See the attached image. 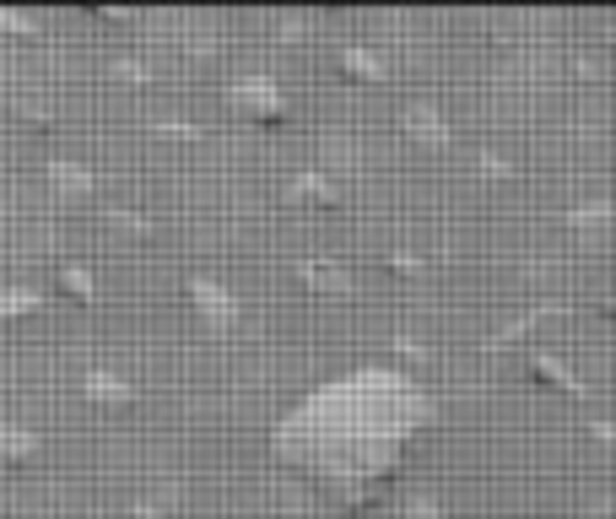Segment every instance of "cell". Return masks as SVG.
<instances>
[{"label": "cell", "mask_w": 616, "mask_h": 519, "mask_svg": "<svg viewBox=\"0 0 616 519\" xmlns=\"http://www.w3.org/2000/svg\"><path fill=\"white\" fill-rule=\"evenodd\" d=\"M422 422H428V400L406 373L362 368L352 379L324 384L282 422L276 455L319 471V482L335 493L341 509L368 515L379 509L384 477L406 455Z\"/></svg>", "instance_id": "cell-1"}, {"label": "cell", "mask_w": 616, "mask_h": 519, "mask_svg": "<svg viewBox=\"0 0 616 519\" xmlns=\"http://www.w3.org/2000/svg\"><path fill=\"white\" fill-rule=\"evenodd\" d=\"M481 173H486V178H508V158H497V152H481Z\"/></svg>", "instance_id": "cell-22"}, {"label": "cell", "mask_w": 616, "mask_h": 519, "mask_svg": "<svg viewBox=\"0 0 616 519\" xmlns=\"http://www.w3.org/2000/svg\"><path fill=\"white\" fill-rule=\"evenodd\" d=\"M27 314H38V293L5 287V293H0V320H27Z\"/></svg>", "instance_id": "cell-14"}, {"label": "cell", "mask_w": 616, "mask_h": 519, "mask_svg": "<svg viewBox=\"0 0 616 519\" xmlns=\"http://www.w3.org/2000/svg\"><path fill=\"white\" fill-rule=\"evenodd\" d=\"M184 293H189V304H195V314H200V325H206L211 336H222V331L238 325V298H233L222 282H211V276H189Z\"/></svg>", "instance_id": "cell-3"}, {"label": "cell", "mask_w": 616, "mask_h": 519, "mask_svg": "<svg viewBox=\"0 0 616 519\" xmlns=\"http://www.w3.org/2000/svg\"><path fill=\"white\" fill-rule=\"evenodd\" d=\"M152 131L157 136H168V141H200V131H195L189 120H157Z\"/></svg>", "instance_id": "cell-17"}, {"label": "cell", "mask_w": 616, "mask_h": 519, "mask_svg": "<svg viewBox=\"0 0 616 519\" xmlns=\"http://www.w3.org/2000/svg\"><path fill=\"white\" fill-rule=\"evenodd\" d=\"M227 103L244 120H255V125H293V103H287V92L271 76H238L227 87Z\"/></svg>", "instance_id": "cell-2"}, {"label": "cell", "mask_w": 616, "mask_h": 519, "mask_svg": "<svg viewBox=\"0 0 616 519\" xmlns=\"http://www.w3.org/2000/svg\"><path fill=\"white\" fill-rule=\"evenodd\" d=\"M293 282L313 298H352V282L330 260H293Z\"/></svg>", "instance_id": "cell-4"}, {"label": "cell", "mask_w": 616, "mask_h": 519, "mask_svg": "<svg viewBox=\"0 0 616 519\" xmlns=\"http://www.w3.org/2000/svg\"><path fill=\"white\" fill-rule=\"evenodd\" d=\"M574 76H590V82H601V76H606V65H601V60H574Z\"/></svg>", "instance_id": "cell-23"}, {"label": "cell", "mask_w": 616, "mask_h": 519, "mask_svg": "<svg viewBox=\"0 0 616 519\" xmlns=\"http://www.w3.org/2000/svg\"><path fill=\"white\" fill-rule=\"evenodd\" d=\"M335 71L352 76V82H362V87H379V82L390 76V65H384L368 44H341V49H335Z\"/></svg>", "instance_id": "cell-5"}, {"label": "cell", "mask_w": 616, "mask_h": 519, "mask_svg": "<svg viewBox=\"0 0 616 519\" xmlns=\"http://www.w3.org/2000/svg\"><path fill=\"white\" fill-rule=\"evenodd\" d=\"M54 287H60V293H71L76 304H98V282H93L82 265H71V260H65V265H54Z\"/></svg>", "instance_id": "cell-12"}, {"label": "cell", "mask_w": 616, "mask_h": 519, "mask_svg": "<svg viewBox=\"0 0 616 519\" xmlns=\"http://www.w3.org/2000/svg\"><path fill=\"white\" fill-rule=\"evenodd\" d=\"M136 519H168V515H162L157 504H141V509H136Z\"/></svg>", "instance_id": "cell-25"}, {"label": "cell", "mask_w": 616, "mask_h": 519, "mask_svg": "<svg viewBox=\"0 0 616 519\" xmlns=\"http://www.w3.org/2000/svg\"><path fill=\"white\" fill-rule=\"evenodd\" d=\"M590 433H595L601 444H612V438H616V433H612V422H606V417H595V422H590Z\"/></svg>", "instance_id": "cell-24"}, {"label": "cell", "mask_w": 616, "mask_h": 519, "mask_svg": "<svg viewBox=\"0 0 616 519\" xmlns=\"http://www.w3.org/2000/svg\"><path fill=\"white\" fill-rule=\"evenodd\" d=\"M44 455V438L27 433V428H0V460L16 471V466H33Z\"/></svg>", "instance_id": "cell-11"}, {"label": "cell", "mask_w": 616, "mask_h": 519, "mask_svg": "<svg viewBox=\"0 0 616 519\" xmlns=\"http://www.w3.org/2000/svg\"><path fill=\"white\" fill-rule=\"evenodd\" d=\"M406 131H411L422 147H449V120H444L433 103H411V109H406Z\"/></svg>", "instance_id": "cell-8"}, {"label": "cell", "mask_w": 616, "mask_h": 519, "mask_svg": "<svg viewBox=\"0 0 616 519\" xmlns=\"http://www.w3.org/2000/svg\"><path fill=\"white\" fill-rule=\"evenodd\" d=\"M114 76H125V82H152V65H141V60H114Z\"/></svg>", "instance_id": "cell-21"}, {"label": "cell", "mask_w": 616, "mask_h": 519, "mask_svg": "<svg viewBox=\"0 0 616 519\" xmlns=\"http://www.w3.org/2000/svg\"><path fill=\"white\" fill-rule=\"evenodd\" d=\"M109 222H114L120 233H136V238H147V233H152V222H147L141 211H131V206H109Z\"/></svg>", "instance_id": "cell-15"}, {"label": "cell", "mask_w": 616, "mask_h": 519, "mask_svg": "<svg viewBox=\"0 0 616 519\" xmlns=\"http://www.w3.org/2000/svg\"><path fill=\"white\" fill-rule=\"evenodd\" d=\"M579 233H606L612 227V206L606 200H590V206H574V217H568Z\"/></svg>", "instance_id": "cell-13"}, {"label": "cell", "mask_w": 616, "mask_h": 519, "mask_svg": "<svg viewBox=\"0 0 616 519\" xmlns=\"http://www.w3.org/2000/svg\"><path fill=\"white\" fill-rule=\"evenodd\" d=\"M401 519H449V509H444L439 498H411V504H406V515H401Z\"/></svg>", "instance_id": "cell-18"}, {"label": "cell", "mask_w": 616, "mask_h": 519, "mask_svg": "<svg viewBox=\"0 0 616 519\" xmlns=\"http://www.w3.org/2000/svg\"><path fill=\"white\" fill-rule=\"evenodd\" d=\"M525 373L530 379H541V384H557L563 395H584V384H579V373H568L552 351H530V362H525Z\"/></svg>", "instance_id": "cell-10"}, {"label": "cell", "mask_w": 616, "mask_h": 519, "mask_svg": "<svg viewBox=\"0 0 616 519\" xmlns=\"http://www.w3.org/2000/svg\"><path fill=\"white\" fill-rule=\"evenodd\" d=\"M390 271H395V276H406V282H422V276H428V265H422L417 255H406V249H395V255H390Z\"/></svg>", "instance_id": "cell-16"}, {"label": "cell", "mask_w": 616, "mask_h": 519, "mask_svg": "<svg viewBox=\"0 0 616 519\" xmlns=\"http://www.w3.org/2000/svg\"><path fill=\"white\" fill-rule=\"evenodd\" d=\"M82 390H87V400H98V406H114V411L136 406V390H131L120 373H109V368H87V373H82Z\"/></svg>", "instance_id": "cell-7"}, {"label": "cell", "mask_w": 616, "mask_h": 519, "mask_svg": "<svg viewBox=\"0 0 616 519\" xmlns=\"http://www.w3.org/2000/svg\"><path fill=\"white\" fill-rule=\"evenodd\" d=\"M395 351H401L411 368H428V346L417 342V336H395Z\"/></svg>", "instance_id": "cell-19"}, {"label": "cell", "mask_w": 616, "mask_h": 519, "mask_svg": "<svg viewBox=\"0 0 616 519\" xmlns=\"http://www.w3.org/2000/svg\"><path fill=\"white\" fill-rule=\"evenodd\" d=\"M293 195L308 200V206H319V211H346V195H341V184L330 178L324 169H304L293 173Z\"/></svg>", "instance_id": "cell-6"}, {"label": "cell", "mask_w": 616, "mask_h": 519, "mask_svg": "<svg viewBox=\"0 0 616 519\" xmlns=\"http://www.w3.org/2000/svg\"><path fill=\"white\" fill-rule=\"evenodd\" d=\"M38 22L33 16H22V11H0V33H11V38H27Z\"/></svg>", "instance_id": "cell-20"}, {"label": "cell", "mask_w": 616, "mask_h": 519, "mask_svg": "<svg viewBox=\"0 0 616 519\" xmlns=\"http://www.w3.org/2000/svg\"><path fill=\"white\" fill-rule=\"evenodd\" d=\"M49 184H54L65 200H87V195H98V173L82 169V163H49Z\"/></svg>", "instance_id": "cell-9"}]
</instances>
